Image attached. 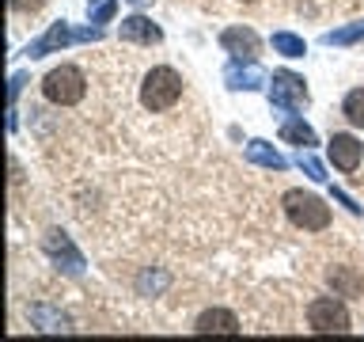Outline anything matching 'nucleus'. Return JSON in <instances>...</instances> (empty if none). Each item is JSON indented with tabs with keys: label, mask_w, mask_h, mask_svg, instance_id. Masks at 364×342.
Returning <instances> with one entry per match:
<instances>
[{
	"label": "nucleus",
	"mask_w": 364,
	"mask_h": 342,
	"mask_svg": "<svg viewBox=\"0 0 364 342\" xmlns=\"http://www.w3.org/2000/svg\"><path fill=\"white\" fill-rule=\"evenodd\" d=\"M281 209L296 228H304V232H323L330 224V205L323 198H315V194H307V190H284Z\"/></svg>",
	"instance_id": "1"
},
{
	"label": "nucleus",
	"mask_w": 364,
	"mask_h": 342,
	"mask_svg": "<svg viewBox=\"0 0 364 342\" xmlns=\"http://www.w3.org/2000/svg\"><path fill=\"white\" fill-rule=\"evenodd\" d=\"M178 99H182V76L175 73V68L159 65L144 76V84H141V107L144 110H152V114L171 110Z\"/></svg>",
	"instance_id": "2"
},
{
	"label": "nucleus",
	"mask_w": 364,
	"mask_h": 342,
	"mask_svg": "<svg viewBox=\"0 0 364 342\" xmlns=\"http://www.w3.org/2000/svg\"><path fill=\"white\" fill-rule=\"evenodd\" d=\"M84 91H87V76L80 73L76 65H57L42 80V95H46V103H53V107H76V103L84 99Z\"/></svg>",
	"instance_id": "3"
},
{
	"label": "nucleus",
	"mask_w": 364,
	"mask_h": 342,
	"mask_svg": "<svg viewBox=\"0 0 364 342\" xmlns=\"http://www.w3.org/2000/svg\"><path fill=\"white\" fill-rule=\"evenodd\" d=\"M307 323L318 335H349L353 331V319H349V308L338 301V296H318V301L307 304Z\"/></svg>",
	"instance_id": "4"
},
{
	"label": "nucleus",
	"mask_w": 364,
	"mask_h": 342,
	"mask_svg": "<svg viewBox=\"0 0 364 342\" xmlns=\"http://www.w3.org/2000/svg\"><path fill=\"white\" fill-rule=\"evenodd\" d=\"M269 103L284 114H292L296 107H304L307 103V88H304V76L289 73V68H281V73H273V88H269Z\"/></svg>",
	"instance_id": "5"
},
{
	"label": "nucleus",
	"mask_w": 364,
	"mask_h": 342,
	"mask_svg": "<svg viewBox=\"0 0 364 342\" xmlns=\"http://www.w3.org/2000/svg\"><path fill=\"white\" fill-rule=\"evenodd\" d=\"M326 156H330V164H334L338 171L353 175V171L360 167V160H364V145L353 133H334L330 145H326Z\"/></svg>",
	"instance_id": "6"
},
{
	"label": "nucleus",
	"mask_w": 364,
	"mask_h": 342,
	"mask_svg": "<svg viewBox=\"0 0 364 342\" xmlns=\"http://www.w3.org/2000/svg\"><path fill=\"white\" fill-rule=\"evenodd\" d=\"M220 46H224V53L235 57V61H255L258 50H262V38L250 27H228V31H220Z\"/></svg>",
	"instance_id": "7"
},
{
	"label": "nucleus",
	"mask_w": 364,
	"mask_h": 342,
	"mask_svg": "<svg viewBox=\"0 0 364 342\" xmlns=\"http://www.w3.org/2000/svg\"><path fill=\"white\" fill-rule=\"evenodd\" d=\"M46 255H50L65 274H73V278H76L80 270H84V255H80V251L73 247V239H68L65 232H57V228H53L50 236H46Z\"/></svg>",
	"instance_id": "8"
},
{
	"label": "nucleus",
	"mask_w": 364,
	"mask_h": 342,
	"mask_svg": "<svg viewBox=\"0 0 364 342\" xmlns=\"http://www.w3.org/2000/svg\"><path fill=\"white\" fill-rule=\"evenodd\" d=\"M68 42H80V31H73L68 23L61 19V23H53L50 31L42 34V38H34L31 46H27V57H46V53H57V50H65Z\"/></svg>",
	"instance_id": "9"
},
{
	"label": "nucleus",
	"mask_w": 364,
	"mask_h": 342,
	"mask_svg": "<svg viewBox=\"0 0 364 342\" xmlns=\"http://www.w3.org/2000/svg\"><path fill=\"white\" fill-rule=\"evenodd\" d=\"M224 80H228V88L232 91H258V88H266V73L255 65V61H247V65H228V73H224Z\"/></svg>",
	"instance_id": "10"
},
{
	"label": "nucleus",
	"mask_w": 364,
	"mask_h": 342,
	"mask_svg": "<svg viewBox=\"0 0 364 342\" xmlns=\"http://www.w3.org/2000/svg\"><path fill=\"white\" fill-rule=\"evenodd\" d=\"M118 34H122V42H144V46L164 42V31H159L148 16H129V19H122Z\"/></svg>",
	"instance_id": "11"
},
{
	"label": "nucleus",
	"mask_w": 364,
	"mask_h": 342,
	"mask_svg": "<svg viewBox=\"0 0 364 342\" xmlns=\"http://www.w3.org/2000/svg\"><path fill=\"white\" fill-rule=\"evenodd\" d=\"M193 331H198V335H235V331H239V319L228 312V308H209V312L198 316Z\"/></svg>",
	"instance_id": "12"
},
{
	"label": "nucleus",
	"mask_w": 364,
	"mask_h": 342,
	"mask_svg": "<svg viewBox=\"0 0 364 342\" xmlns=\"http://www.w3.org/2000/svg\"><path fill=\"white\" fill-rule=\"evenodd\" d=\"M281 141L300 145V148H311V145H318V137H315V130L300 118V114H289V118L281 122Z\"/></svg>",
	"instance_id": "13"
},
{
	"label": "nucleus",
	"mask_w": 364,
	"mask_h": 342,
	"mask_svg": "<svg viewBox=\"0 0 364 342\" xmlns=\"http://www.w3.org/2000/svg\"><path fill=\"white\" fill-rule=\"evenodd\" d=\"M247 160H250V164H258V167H273V171H284V167H289V160H284L269 141H250V145H247Z\"/></svg>",
	"instance_id": "14"
},
{
	"label": "nucleus",
	"mask_w": 364,
	"mask_h": 342,
	"mask_svg": "<svg viewBox=\"0 0 364 342\" xmlns=\"http://www.w3.org/2000/svg\"><path fill=\"white\" fill-rule=\"evenodd\" d=\"M273 50H277L281 57H304L307 53V46L300 34H292V31H277L273 34Z\"/></svg>",
	"instance_id": "15"
},
{
	"label": "nucleus",
	"mask_w": 364,
	"mask_h": 342,
	"mask_svg": "<svg viewBox=\"0 0 364 342\" xmlns=\"http://www.w3.org/2000/svg\"><path fill=\"white\" fill-rule=\"evenodd\" d=\"M341 114L349 118V125H357V130H364V88H353L346 103H341Z\"/></svg>",
	"instance_id": "16"
},
{
	"label": "nucleus",
	"mask_w": 364,
	"mask_h": 342,
	"mask_svg": "<svg viewBox=\"0 0 364 342\" xmlns=\"http://www.w3.org/2000/svg\"><path fill=\"white\" fill-rule=\"evenodd\" d=\"M360 38H364V19L360 23H349V27H341V31L323 34L326 46H353V42H360Z\"/></svg>",
	"instance_id": "17"
},
{
	"label": "nucleus",
	"mask_w": 364,
	"mask_h": 342,
	"mask_svg": "<svg viewBox=\"0 0 364 342\" xmlns=\"http://www.w3.org/2000/svg\"><path fill=\"white\" fill-rule=\"evenodd\" d=\"M31 319L38 323L42 331H68V319L65 316H53V312H46V308H34Z\"/></svg>",
	"instance_id": "18"
},
{
	"label": "nucleus",
	"mask_w": 364,
	"mask_h": 342,
	"mask_svg": "<svg viewBox=\"0 0 364 342\" xmlns=\"http://www.w3.org/2000/svg\"><path fill=\"white\" fill-rule=\"evenodd\" d=\"M114 11H118V0H91V4H87L91 23H110Z\"/></svg>",
	"instance_id": "19"
},
{
	"label": "nucleus",
	"mask_w": 364,
	"mask_h": 342,
	"mask_svg": "<svg viewBox=\"0 0 364 342\" xmlns=\"http://www.w3.org/2000/svg\"><path fill=\"white\" fill-rule=\"evenodd\" d=\"M300 167L307 171V179H311V182H326V167H323V160L311 156V148H304V152H300Z\"/></svg>",
	"instance_id": "20"
},
{
	"label": "nucleus",
	"mask_w": 364,
	"mask_h": 342,
	"mask_svg": "<svg viewBox=\"0 0 364 342\" xmlns=\"http://www.w3.org/2000/svg\"><path fill=\"white\" fill-rule=\"evenodd\" d=\"M330 281H334V285H341V289H346V296H353V293L360 289V281H357V278H349V274H341V270H334V274H330Z\"/></svg>",
	"instance_id": "21"
},
{
	"label": "nucleus",
	"mask_w": 364,
	"mask_h": 342,
	"mask_svg": "<svg viewBox=\"0 0 364 342\" xmlns=\"http://www.w3.org/2000/svg\"><path fill=\"white\" fill-rule=\"evenodd\" d=\"M16 11H23V16H31V11H42L46 8V0H8Z\"/></svg>",
	"instance_id": "22"
},
{
	"label": "nucleus",
	"mask_w": 364,
	"mask_h": 342,
	"mask_svg": "<svg viewBox=\"0 0 364 342\" xmlns=\"http://www.w3.org/2000/svg\"><path fill=\"white\" fill-rule=\"evenodd\" d=\"M23 84H27V76H23V73H16V76H11V88H8V99H11V103L19 99V91H23Z\"/></svg>",
	"instance_id": "23"
},
{
	"label": "nucleus",
	"mask_w": 364,
	"mask_h": 342,
	"mask_svg": "<svg viewBox=\"0 0 364 342\" xmlns=\"http://www.w3.org/2000/svg\"><path fill=\"white\" fill-rule=\"evenodd\" d=\"M334 198H338L341 205H346V209H349V213H360V205H357V202H353V198H349V194H346V190H334Z\"/></svg>",
	"instance_id": "24"
},
{
	"label": "nucleus",
	"mask_w": 364,
	"mask_h": 342,
	"mask_svg": "<svg viewBox=\"0 0 364 342\" xmlns=\"http://www.w3.org/2000/svg\"><path fill=\"white\" fill-rule=\"evenodd\" d=\"M243 4H250V0H243Z\"/></svg>",
	"instance_id": "25"
}]
</instances>
